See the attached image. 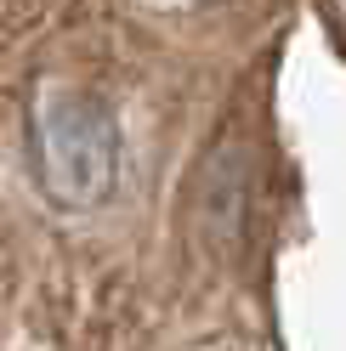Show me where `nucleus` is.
Listing matches in <instances>:
<instances>
[{"mask_svg":"<svg viewBox=\"0 0 346 351\" xmlns=\"http://www.w3.org/2000/svg\"><path fill=\"white\" fill-rule=\"evenodd\" d=\"M34 165L62 210H97L119 176L114 114L85 91H46L34 102Z\"/></svg>","mask_w":346,"mask_h":351,"instance_id":"f257e3e1","label":"nucleus"}]
</instances>
